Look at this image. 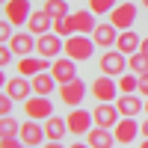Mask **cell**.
Here are the masks:
<instances>
[{"mask_svg":"<svg viewBox=\"0 0 148 148\" xmlns=\"http://www.w3.org/2000/svg\"><path fill=\"white\" fill-rule=\"evenodd\" d=\"M86 98V83L80 77H74L71 83H59V101L68 104V107H80Z\"/></svg>","mask_w":148,"mask_h":148,"instance_id":"6","label":"cell"},{"mask_svg":"<svg viewBox=\"0 0 148 148\" xmlns=\"http://www.w3.org/2000/svg\"><path fill=\"white\" fill-rule=\"evenodd\" d=\"M6 6V21L12 24V27H21V24H27L30 15H33V6H30V0H9Z\"/></svg>","mask_w":148,"mask_h":148,"instance_id":"8","label":"cell"},{"mask_svg":"<svg viewBox=\"0 0 148 148\" xmlns=\"http://www.w3.org/2000/svg\"><path fill=\"white\" fill-rule=\"evenodd\" d=\"M98 65H101V71L107 74V77H121L125 71H130L127 68V56L121 53V51H107Z\"/></svg>","mask_w":148,"mask_h":148,"instance_id":"5","label":"cell"},{"mask_svg":"<svg viewBox=\"0 0 148 148\" xmlns=\"http://www.w3.org/2000/svg\"><path fill=\"white\" fill-rule=\"evenodd\" d=\"M142 6H145V9H148V0H142Z\"/></svg>","mask_w":148,"mask_h":148,"instance_id":"43","label":"cell"},{"mask_svg":"<svg viewBox=\"0 0 148 148\" xmlns=\"http://www.w3.org/2000/svg\"><path fill=\"white\" fill-rule=\"evenodd\" d=\"M6 95L12 98V101H27V98H33V80L24 77V74H18V77H9L6 83Z\"/></svg>","mask_w":148,"mask_h":148,"instance_id":"10","label":"cell"},{"mask_svg":"<svg viewBox=\"0 0 148 148\" xmlns=\"http://www.w3.org/2000/svg\"><path fill=\"white\" fill-rule=\"evenodd\" d=\"M12 104H15V101H12V98H9L6 92H0V119L12 113Z\"/></svg>","mask_w":148,"mask_h":148,"instance_id":"31","label":"cell"},{"mask_svg":"<svg viewBox=\"0 0 148 148\" xmlns=\"http://www.w3.org/2000/svg\"><path fill=\"white\" fill-rule=\"evenodd\" d=\"M68 148H92V145H89V142H71Z\"/></svg>","mask_w":148,"mask_h":148,"instance_id":"38","label":"cell"},{"mask_svg":"<svg viewBox=\"0 0 148 148\" xmlns=\"http://www.w3.org/2000/svg\"><path fill=\"white\" fill-rule=\"evenodd\" d=\"M9 47H12V53H18V56H33V51H36V36L33 33H15L9 39Z\"/></svg>","mask_w":148,"mask_h":148,"instance_id":"17","label":"cell"},{"mask_svg":"<svg viewBox=\"0 0 148 148\" xmlns=\"http://www.w3.org/2000/svg\"><path fill=\"white\" fill-rule=\"evenodd\" d=\"M18 133H21V121H18V119H12V116H3V119H0V139L18 136Z\"/></svg>","mask_w":148,"mask_h":148,"instance_id":"28","label":"cell"},{"mask_svg":"<svg viewBox=\"0 0 148 148\" xmlns=\"http://www.w3.org/2000/svg\"><path fill=\"white\" fill-rule=\"evenodd\" d=\"M86 142H89L92 148H113L116 133H113V130H107V127H92L89 133H86Z\"/></svg>","mask_w":148,"mask_h":148,"instance_id":"20","label":"cell"},{"mask_svg":"<svg viewBox=\"0 0 148 148\" xmlns=\"http://www.w3.org/2000/svg\"><path fill=\"white\" fill-rule=\"evenodd\" d=\"M24 113H27V119H51L53 116V104H51V98H45V95H33L24 101Z\"/></svg>","mask_w":148,"mask_h":148,"instance_id":"7","label":"cell"},{"mask_svg":"<svg viewBox=\"0 0 148 148\" xmlns=\"http://www.w3.org/2000/svg\"><path fill=\"white\" fill-rule=\"evenodd\" d=\"M92 42L98 45V47H113L116 42H119V36H116V27L113 24H98L95 27V33H92Z\"/></svg>","mask_w":148,"mask_h":148,"instance_id":"19","label":"cell"},{"mask_svg":"<svg viewBox=\"0 0 148 148\" xmlns=\"http://www.w3.org/2000/svg\"><path fill=\"white\" fill-rule=\"evenodd\" d=\"M71 18H74V27H77L80 36H92L95 27H98V24H95V12H92V9H80V12H74Z\"/></svg>","mask_w":148,"mask_h":148,"instance_id":"22","label":"cell"},{"mask_svg":"<svg viewBox=\"0 0 148 148\" xmlns=\"http://www.w3.org/2000/svg\"><path fill=\"white\" fill-rule=\"evenodd\" d=\"M95 42L89 39V36H71V39H65V56L74 59V62H83V59H92V51H95Z\"/></svg>","mask_w":148,"mask_h":148,"instance_id":"1","label":"cell"},{"mask_svg":"<svg viewBox=\"0 0 148 148\" xmlns=\"http://www.w3.org/2000/svg\"><path fill=\"white\" fill-rule=\"evenodd\" d=\"M110 24H113L116 30H130L133 24H136V3H130V0L119 3L110 12Z\"/></svg>","mask_w":148,"mask_h":148,"instance_id":"4","label":"cell"},{"mask_svg":"<svg viewBox=\"0 0 148 148\" xmlns=\"http://www.w3.org/2000/svg\"><path fill=\"white\" fill-rule=\"evenodd\" d=\"M65 125H68V133H74V136H86L92 127H95V119L89 110H80V107H74L68 119H65Z\"/></svg>","mask_w":148,"mask_h":148,"instance_id":"2","label":"cell"},{"mask_svg":"<svg viewBox=\"0 0 148 148\" xmlns=\"http://www.w3.org/2000/svg\"><path fill=\"white\" fill-rule=\"evenodd\" d=\"M116 107H119V113L125 116V119H136L139 110H145V101L133 92V95H119L116 98Z\"/></svg>","mask_w":148,"mask_h":148,"instance_id":"13","label":"cell"},{"mask_svg":"<svg viewBox=\"0 0 148 148\" xmlns=\"http://www.w3.org/2000/svg\"><path fill=\"white\" fill-rule=\"evenodd\" d=\"M24 148H39V145H24Z\"/></svg>","mask_w":148,"mask_h":148,"instance_id":"42","label":"cell"},{"mask_svg":"<svg viewBox=\"0 0 148 148\" xmlns=\"http://www.w3.org/2000/svg\"><path fill=\"white\" fill-rule=\"evenodd\" d=\"M139 148H148V139H145V142H139Z\"/></svg>","mask_w":148,"mask_h":148,"instance_id":"41","label":"cell"},{"mask_svg":"<svg viewBox=\"0 0 148 148\" xmlns=\"http://www.w3.org/2000/svg\"><path fill=\"white\" fill-rule=\"evenodd\" d=\"M45 148H65V145H62V142H53V139H47V142H45Z\"/></svg>","mask_w":148,"mask_h":148,"instance_id":"37","label":"cell"},{"mask_svg":"<svg viewBox=\"0 0 148 148\" xmlns=\"http://www.w3.org/2000/svg\"><path fill=\"white\" fill-rule=\"evenodd\" d=\"M0 148H24V145H21V136H6L0 139Z\"/></svg>","mask_w":148,"mask_h":148,"instance_id":"34","label":"cell"},{"mask_svg":"<svg viewBox=\"0 0 148 148\" xmlns=\"http://www.w3.org/2000/svg\"><path fill=\"white\" fill-rule=\"evenodd\" d=\"M136 136H139V121L121 116L119 125H116V142H133Z\"/></svg>","mask_w":148,"mask_h":148,"instance_id":"18","label":"cell"},{"mask_svg":"<svg viewBox=\"0 0 148 148\" xmlns=\"http://www.w3.org/2000/svg\"><path fill=\"white\" fill-rule=\"evenodd\" d=\"M27 33H33V36H45V33H53V18L47 15L45 9H36L33 15H30V21H27Z\"/></svg>","mask_w":148,"mask_h":148,"instance_id":"15","label":"cell"},{"mask_svg":"<svg viewBox=\"0 0 148 148\" xmlns=\"http://www.w3.org/2000/svg\"><path fill=\"white\" fill-rule=\"evenodd\" d=\"M51 68H53V59H45V56H21L18 62V71L24 77H36V74L51 71Z\"/></svg>","mask_w":148,"mask_h":148,"instance_id":"11","label":"cell"},{"mask_svg":"<svg viewBox=\"0 0 148 148\" xmlns=\"http://www.w3.org/2000/svg\"><path fill=\"white\" fill-rule=\"evenodd\" d=\"M18 136H21V142H24V145H42V142L47 139V136H45V125H39L36 119L24 121V125H21V133H18Z\"/></svg>","mask_w":148,"mask_h":148,"instance_id":"14","label":"cell"},{"mask_svg":"<svg viewBox=\"0 0 148 148\" xmlns=\"http://www.w3.org/2000/svg\"><path fill=\"white\" fill-rule=\"evenodd\" d=\"M45 12H47L53 21H56V18H65V15H68V0H45Z\"/></svg>","mask_w":148,"mask_h":148,"instance_id":"27","label":"cell"},{"mask_svg":"<svg viewBox=\"0 0 148 148\" xmlns=\"http://www.w3.org/2000/svg\"><path fill=\"white\" fill-rule=\"evenodd\" d=\"M53 33L62 36V39H71V36H77V27H74V18L65 15V18H56L53 21Z\"/></svg>","mask_w":148,"mask_h":148,"instance_id":"25","label":"cell"},{"mask_svg":"<svg viewBox=\"0 0 148 148\" xmlns=\"http://www.w3.org/2000/svg\"><path fill=\"white\" fill-rule=\"evenodd\" d=\"M68 133V125H65V119H56V116H51V119H45V136L47 139H53V142H62V136Z\"/></svg>","mask_w":148,"mask_h":148,"instance_id":"24","label":"cell"},{"mask_svg":"<svg viewBox=\"0 0 148 148\" xmlns=\"http://www.w3.org/2000/svg\"><path fill=\"white\" fill-rule=\"evenodd\" d=\"M12 62V47L9 45H0V68H6Z\"/></svg>","mask_w":148,"mask_h":148,"instance_id":"33","label":"cell"},{"mask_svg":"<svg viewBox=\"0 0 148 148\" xmlns=\"http://www.w3.org/2000/svg\"><path fill=\"white\" fill-rule=\"evenodd\" d=\"M127 68H130L133 74H145V71H148V53H142V51L130 53V56H127Z\"/></svg>","mask_w":148,"mask_h":148,"instance_id":"29","label":"cell"},{"mask_svg":"<svg viewBox=\"0 0 148 148\" xmlns=\"http://www.w3.org/2000/svg\"><path fill=\"white\" fill-rule=\"evenodd\" d=\"M139 95H145V98H148V71H145V74H139Z\"/></svg>","mask_w":148,"mask_h":148,"instance_id":"35","label":"cell"},{"mask_svg":"<svg viewBox=\"0 0 148 148\" xmlns=\"http://www.w3.org/2000/svg\"><path fill=\"white\" fill-rule=\"evenodd\" d=\"M142 47V42H139V36L133 33V30H121L119 33V42H116V51H121L125 56H130V53H136Z\"/></svg>","mask_w":148,"mask_h":148,"instance_id":"21","label":"cell"},{"mask_svg":"<svg viewBox=\"0 0 148 148\" xmlns=\"http://www.w3.org/2000/svg\"><path fill=\"white\" fill-rule=\"evenodd\" d=\"M0 3H9V0H0Z\"/></svg>","mask_w":148,"mask_h":148,"instance_id":"45","label":"cell"},{"mask_svg":"<svg viewBox=\"0 0 148 148\" xmlns=\"http://www.w3.org/2000/svg\"><path fill=\"white\" fill-rule=\"evenodd\" d=\"M139 51H142V53H148V36L142 39V47H139Z\"/></svg>","mask_w":148,"mask_h":148,"instance_id":"40","label":"cell"},{"mask_svg":"<svg viewBox=\"0 0 148 148\" xmlns=\"http://www.w3.org/2000/svg\"><path fill=\"white\" fill-rule=\"evenodd\" d=\"M6 83H9V80H6V74H3V68H0V89H6Z\"/></svg>","mask_w":148,"mask_h":148,"instance_id":"39","label":"cell"},{"mask_svg":"<svg viewBox=\"0 0 148 148\" xmlns=\"http://www.w3.org/2000/svg\"><path fill=\"white\" fill-rule=\"evenodd\" d=\"M65 51V45H62V36H56V33H45L36 39V53L45 56V59H59V53Z\"/></svg>","mask_w":148,"mask_h":148,"instance_id":"3","label":"cell"},{"mask_svg":"<svg viewBox=\"0 0 148 148\" xmlns=\"http://www.w3.org/2000/svg\"><path fill=\"white\" fill-rule=\"evenodd\" d=\"M92 95H95L101 104L116 101V80H113V77H107V74L95 77V80H92Z\"/></svg>","mask_w":148,"mask_h":148,"instance_id":"12","label":"cell"},{"mask_svg":"<svg viewBox=\"0 0 148 148\" xmlns=\"http://www.w3.org/2000/svg\"><path fill=\"white\" fill-rule=\"evenodd\" d=\"M92 119H95V127H107V130H113V127L119 125L121 113H119L116 104H98V107L92 110Z\"/></svg>","mask_w":148,"mask_h":148,"instance_id":"9","label":"cell"},{"mask_svg":"<svg viewBox=\"0 0 148 148\" xmlns=\"http://www.w3.org/2000/svg\"><path fill=\"white\" fill-rule=\"evenodd\" d=\"M12 24L9 21H0V45H9V39H12Z\"/></svg>","mask_w":148,"mask_h":148,"instance_id":"32","label":"cell"},{"mask_svg":"<svg viewBox=\"0 0 148 148\" xmlns=\"http://www.w3.org/2000/svg\"><path fill=\"white\" fill-rule=\"evenodd\" d=\"M30 80H33V92H36V95H45V98L59 86L51 71H42V74H36V77H30Z\"/></svg>","mask_w":148,"mask_h":148,"instance_id":"23","label":"cell"},{"mask_svg":"<svg viewBox=\"0 0 148 148\" xmlns=\"http://www.w3.org/2000/svg\"><path fill=\"white\" fill-rule=\"evenodd\" d=\"M116 6H119L116 0H89V9L95 12V15H110Z\"/></svg>","mask_w":148,"mask_h":148,"instance_id":"30","label":"cell"},{"mask_svg":"<svg viewBox=\"0 0 148 148\" xmlns=\"http://www.w3.org/2000/svg\"><path fill=\"white\" fill-rule=\"evenodd\" d=\"M119 92L121 95L139 92V74H121V77H119Z\"/></svg>","mask_w":148,"mask_h":148,"instance_id":"26","label":"cell"},{"mask_svg":"<svg viewBox=\"0 0 148 148\" xmlns=\"http://www.w3.org/2000/svg\"><path fill=\"white\" fill-rule=\"evenodd\" d=\"M51 74L56 77V83H71L74 77H77V62L68 59V56H59V59H53Z\"/></svg>","mask_w":148,"mask_h":148,"instance_id":"16","label":"cell"},{"mask_svg":"<svg viewBox=\"0 0 148 148\" xmlns=\"http://www.w3.org/2000/svg\"><path fill=\"white\" fill-rule=\"evenodd\" d=\"M139 133H142V136L148 139V119H145V121H139Z\"/></svg>","mask_w":148,"mask_h":148,"instance_id":"36","label":"cell"},{"mask_svg":"<svg viewBox=\"0 0 148 148\" xmlns=\"http://www.w3.org/2000/svg\"><path fill=\"white\" fill-rule=\"evenodd\" d=\"M145 113H148V98H145Z\"/></svg>","mask_w":148,"mask_h":148,"instance_id":"44","label":"cell"}]
</instances>
